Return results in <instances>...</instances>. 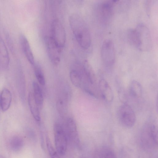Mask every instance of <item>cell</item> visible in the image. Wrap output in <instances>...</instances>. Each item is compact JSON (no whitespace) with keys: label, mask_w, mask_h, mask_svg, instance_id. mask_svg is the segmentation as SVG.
Segmentation results:
<instances>
[{"label":"cell","mask_w":158,"mask_h":158,"mask_svg":"<svg viewBox=\"0 0 158 158\" xmlns=\"http://www.w3.org/2000/svg\"><path fill=\"white\" fill-rule=\"evenodd\" d=\"M71 28L74 36L81 47L86 50L91 44L89 31L83 19L79 15L73 14L69 19Z\"/></svg>","instance_id":"cell-1"},{"label":"cell","mask_w":158,"mask_h":158,"mask_svg":"<svg viewBox=\"0 0 158 158\" xmlns=\"http://www.w3.org/2000/svg\"><path fill=\"white\" fill-rule=\"evenodd\" d=\"M140 144L142 148L148 152L156 151L158 147V130L152 122L146 123L142 127L139 135Z\"/></svg>","instance_id":"cell-2"},{"label":"cell","mask_w":158,"mask_h":158,"mask_svg":"<svg viewBox=\"0 0 158 158\" xmlns=\"http://www.w3.org/2000/svg\"><path fill=\"white\" fill-rule=\"evenodd\" d=\"M53 130L56 151L60 155H64L67 150L68 143L65 131L62 126L58 123H56L54 124Z\"/></svg>","instance_id":"cell-3"},{"label":"cell","mask_w":158,"mask_h":158,"mask_svg":"<svg viewBox=\"0 0 158 158\" xmlns=\"http://www.w3.org/2000/svg\"><path fill=\"white\" fill-rule=\"evenodd\" d=\"M101 57L105 66L110 68L114 64L116 59L114 44L110 39H106L103 42L101 50Z\"/></svg>","instance_id":"cell-4"},{"label":"cell","mask_w":158,"mask_h":158,"mask_svg":"<svg viewBox=\"0 0 158 158\" xmlns=\"http://www.w3.org/2000/svg\"><path fill=\"white\" fill-rule=\"evenodd\" d=\"M118 120L124 127L130 128L134 125L136 117L132 108L128 105L124 104L119 108L118 112Z\"/></svg>","instance_id":"cell-5"},{"label":"cell","mask_w":158,"mask_h":158,"mask_svg":"<svg viewBox=\"0 0 158 158\" xmlns=\"http://www.w3.org/2000/svg\"><path fill=\"white\" fill-rule=\"evenodd\" d=\"M138 33L139 45L138 49L142 52H148L152 47V40L149 30L145 25L139 24L136 28Z\"/></svg>","instance_id":"cell-6"},{"label":"cell","mask_w":158,"mask_h":158,"mask_svg":"<svg viewBox=\"0 0 158 158\" xmlns=\"http://www.w3.org/2000/svg\"><path fill=\"white\" fill-rule=\"evenodd\" d=\"M51 36L56 45L61 50L64 48L66 41V34L64 29L60 22L58 19L53 20L51 25Z\"/></svg>","instance_id":"cell-7"},{"label":"cell","mask_w":158,"mask_h":158,"mask_svg":"<svg viewBox=\"0 0 158 158\" xmlns=\"http://www.w3.org/2000/svg\"><path fill=\"white\" fill-rule=\"evenodd\" d=\"M65 133L68 141L73 146L77 147L79 144V139L77 125L74 120L69 118L66 123Z\"/></svg>","instance_id":"cell-8"},{"label":"cell","mask_w":158,"mask_h":158,"mask_svg":"<svg viewBox=\"0 0 158 158\" xmlns=\"http://www.w3.org/2000/svg\"><path fill=\"white\" fill-rule=\"evenodd\" d=\"M45 41L51 61L55 65L57 64L60 60V54L62 50L56 45L51 37H45Z\"/></svg>","instance_id":"cell-9"},{"label":"cell","mask_w":158,"mask_h":158,"mask_svg":"<svg viewBox=\"0 0 158 158\" xmlns=\"http://www.w3.org/2000/svg\"><path fill=\"white\" fill-rule=\"evenodd\" d=\"M98 87L101 99L110 102L114 99L113 91L108 82L105 79H101L98 83Z\"/></svg>","instance_id":"cell-10"},{"label":"cell","mask_w":158,"mask_h":158,"mask_svg":"<svg viewBox=\"0 0 158 158\" xmlns=\"http://www.w3.org/2000/svg\"><path fill=\"white\" fill-rule=\"evenodd\" d=\"M10 57L6 46L0 37V70H5L9 67Z\"/></svg>","instance_id":"cell-11"},{"label":"cell","mask_w":158,"mask_h":158,"mask_svg":"<svg viewBox=\"0 0 158 158\" xmlns=\"http://www.w3.org/2000/svg\"><path fill=\"white\" fill-rule=\"evenodd\" d=\"M19 41L23 53L29 62L32 65L35 64L34 57L29 42L23 35L19 36Z\"/></svg>","instance_id":"cell-12"},{"label":"cell","mask_w":158,"mask_h":158,"mask_svg":"<svg viewBox=\"0 0 158 158\" xmlns=\"http://www.w3.org/2000/svg\"><path fill=\"white\" fill-rule=\"evenodd\" d=\"M111 5L109 3L105 2L102 4L99 8V17L103 22H108L112 16L113 10Z\"/></svg>","instance_id":"cell-13"},{"label":"cell","mask_w":158,"mask_h":158,"mask_svg":"<svg viewBox=\"0 0 158 158\" xmlns=\"http://www.w3.org/2000/svg\"><path fill=\"white\" fill-rule=\"evenodd\" d=\"M12 101V95L10 91L7 88H4L1 93L0 104L1 109L5 111L10 106Z\"/></svg>","instance_id":"cell-14"},{"label":"cell","mask_w":158,"mask_h":158,"mask_svg":"<svg viewBox=\"0 0 158 158\" xmlns=\"http://www.w3.org/2000/svg\"><path fill=\"white\" fill-rule=\"evenodd\" d=\"M28 102L31 113L37 121L40 120L39 107L35 102L32 93L30 92L28 97Z\"/></svg>","instance_id":"cell-15"},{"label":"cell","mask_w":158,"mask_h":158,"mask_svg":"<svg viewBox=\"0 0 158 158\" xmlns=\"http://www.w3.org/2000/svg\"><path fill=\"white\" fill-rule=\"evenodd\" d=\"M94 156L97 158H114L116 154L110 148L106 146H101L95 151Z\"/></svg>","instance_id":"cell-16"},{"label":"cell","mask_w":158,"mask_h":158,"mask_svg":"<svg viewBox=\"0 0 158 158\" xmlns=\"http://www.w3.org/2000/svg\"><path fill=\"white\" fill-rule=\"evenodd\" d=\"M33 89V95L36 104L41 107L43 106L44 98L41 90L37 83L34 82L32 85Z\"/></svg>","instance_id":"cell-17"},{"label":"cell","mask_w":158,"mask_h":158,"mask_svg":"<svg viewBox=\"0 0 158 158\" xmlns=\"http://www.w3.org/2000/svg\"><path fill=\"white\" fill-rule=\"evenodd\" d=\"M129 92L133 97H140L142 94V87L140 83L136 80L131 81L129 87Z\"/></svg>","instance_id":"cell-18"},{"label":"cell","mask_w":158,"mask_h":158,"mask_svg":"<svg viewBox=\"0 0 158 158\" xmlns=\"http://www.w3.org/2000/svg\"><path fill=\"white\" fill-rule=\"evenodd\" d=\"M127 40L129 43L133 47L138 49L139 42L138 40V33L135 29H130L127 32Z\"/></svg>","instance_id":"cell-19"},{"label":"cell","mask_w":158,"mask_h":158,"mask_svg":"<svg viewBox=\"0 0 158 158\" xmlns=\"http://www.w3.org/2000/svg\"><path fill=\"white\" fill-rule=\"evenodd\" d=\"M23 143V141L22 138L19 137H14L10 140L9 146L12 150L17 152L22 148Z\"/></svg>","instance_id":"cell-20"},{"label":"cell","mask_w":158,"mask_h":158,"mask_svg":"<svg viewBox=\"0 0 158 158\" xmlns=\"http://www.w3.org/2000/svg\"><path fill=\"white\" fill-rule=\"evenodd\" d=\"M70 80L75 86L80 88L82 85V78L79 73L76 70H71L69 73Z\"/></svg>","instance_id":"cell-21"},{"label":"cell","mask_w":158,"mask_h":158,"mask_svg":"<svg viewBox=\"0 0 158 158\" xmlns=\"http://www.w3.org/2000/svg\"><path fill=\"white\" fill-rule=\"evenodd\" d=\"M34 66L35 74L37 81L41 85H45V77L40 67L37 65H35V64Z\"/></svg>","instance_id":"cell-22"},{"label":"cell","mask_w":158,"mask_h":158,"mask_svg":"<svg viewBox=\"0 0 158 158\" xmlns=\"http://www.w3.org/2000/svg\"><path fill=\"white\" fill-rule=\"evenodd\" d=\"M47 147L50 156L52 158L59 157V154L54 148L48 136L46 137Z\"/></svg>","instance_id":"cell-23"},{"label":"cell","mask_w":158,"mask_h":158,"mask_svg":"<svg viewBox=\"0 0 158 158\" xmlns=\"http://www.w3.org/2000/svg\"><path fill=\"white\" fill-rule=\"evenodd\" d=\"M144 8L146 12L148 15L150 12L151 2L150 0H145L144 2Z\"/></svg>","instance_id":"cell-24"},{"label":"cell","mask_w":158,"mask_h":158,"mask_svg":"<svg viewBox=\"0 0 158 158\" xmlns=\"http://www.w3.org/2000/svg\"><path fill=\"white\" fill-rule=\"evenodd\" d=\"M75 2H80L81 1V0H74Z\"/></svg>","instance_id":"cell-25"},{"label":"cell","mask_w":158,"mask_h":158,"mask_svg":"<svg viewBox=\"0 0 158 158\" xmlns=\"http://www.w3.org/2000/svg\"><path fill=\"white\" fill-rule=\"evenodd\" d=\"M113 2H116L118 1V0H111Z\"/></svg>","instance_id":"cell-26"},{"label":"cell","mask_w":158,"mask_h":158,"mask_svg":"<svg viewBox=\"0 0 158 158\" xmlns=\"http://www.w3.org/2000/svg\"><path fill=\"white\" fill-rule=\"evenodd\" d=\"M1 93V92H0V98ZM0 109H1V107H0Z\"/></svg>","instance_id":"cell-27"}]
</instances>
